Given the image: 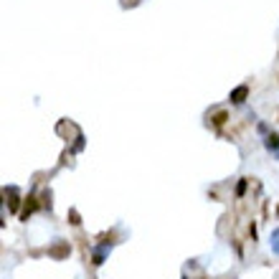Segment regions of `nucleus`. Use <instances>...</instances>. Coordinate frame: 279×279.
Listing matches in <instances>:
<instances>
[{
	"mask_svg": "<svg viewBox=\"0 0 279 279\" xmlns=\"http://www.w3.org/2000/svg\"><path fill=\"white\" fill-rule=\"evenodd\" d=\"M246 97H249V86H246V84H241V86H236V89L231 91V102H234V104H241Z\"/></svg>",
	"mask_w": 279,
	"mask_h": 279,
	"instance_id": "f257e3e1",
	"label": "nucleus"
},
{
	"mask_svg": "<svg viewBox=\"0 0 279 279\" xmlns=\"http://www.w3.org/2000/svg\"><path fill=\"white\" fill-rule=\"evenodd\" d=\"M69 254V246H56V249H51V257H56V259H61V257H66Z\"/></svg>",
	"mask_w": 279,
	"mask_h": 279,
	"instance_id": "f03ea898",
	"label": "nucleus"
},
{
	"mask_svg": "<svg viewBox=\"0 0 279 279\" xmlns=\"http://www.w3.org/2000/svg\"><path fill=\"white\" fill-rule=\"evenodd\" d=\"M267 147H269V150H277V147H279V137H277V135H269V137H267Z\"/></svg>",
	"mask_w": 279,
	"mask_h": 279,
	"instance_id": "7ed1b4c3",
	"label": "nucleus"
},
{
	"mask_svg": "<svg viewBox=\"0 0 279 279\" xmlns=\"http://www.w3.org/2000/svg\"><path fill=\"white\" fill-rule=\"evenodd\" d=\"M223 122H226V112H218V114L213 117V125H218V127H221Z\"/></svg>",
	"mask_w": 279,
	"mask_h": 279,
	"instance_id": "20e7f679",
	"label": "nucleus"
},
{
	"mask_svg": "<svg viewBox=\"0 0 279 279\" xmlns=\"http://www.w3.org/2000/svg\"><path fill=\"white\" fill-rule=\"evenodd\" d=\"M33 208H36V203H33V198H31V203H28V206H26V211L20 213V218H28V213H31Z\"/></svg>",
	"mask_w": 279,
	"mask_h": 279,
	"instance_id": "39448f33",
	"label": "nucleus"
},
{
	"mask_svg": "<svg viewBox=\"0 0 279 279\" xmlns=\"http://www.w3.org/2000/svg\"><path fill=\"white\" fill-rule=\"evenodd\" d=\"M244 191H246V180H241V183L236 185V196H244Z\"/></svg>",
	"mask_w": 279,
	"mask_h": 279,
	"instance_id": "423d86ee",
	"label": "nucleus"
},
{
	"mask_svg": "<svg viewBox=\"0 0 279 279\" xmlns=\"http://www.w3.org/2000/svg\"><path fill=\"white\" fill-rule=\"evenodd\" d=\"M69 218H71V223H74V226H79V223H81V221H79V213H76V211H71Z\"/></svg>",
	"mask_w": 279,
	"mask_h": 279,
	"instance_id": "0eeeda50",
	"label": "nucleus"
},
{
	"mask_svg": "<svg viewBox=\"0 0 279 279\" xmlns=\"http://www.w3.org/2000/svg\"><path fill=\"white\" fill-rule=\"evenodd\" d=\"M272 241H274V251H279V231H274V236H272Z\"/></svg>",
	"mask_w": 279,
	"mask_h": 279,
	"instance_id": "6e6552de",
	"label": "nucleus"
},
{
	"mask_svg": "<svg viewBox=\"0 0 279 279\" xmlns=\"http://www.w3.org/2000/svg\"><path fill=\"white\" fill-rule=\"evenodd\" d=\"M277 213H279V208H277Z\"/></svg>",
	"mask_w": 279,
	"mask_h": 279,
	"instance_id": "1a4fd4ad",
	"label": "nucleus"
}]
</instances>
